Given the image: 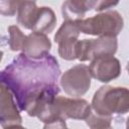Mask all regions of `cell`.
<instances>
[{"label": "cell", "instance_id": "cell-1", "mask_svg": "<svg viewBox=\"0 0 129 129\" xmlns=\"http://www.w3.org/2000/svg\"><path fill=\"white\" fill-rule=\"evenodd\" d=\"M59 76L60 69L53 55L31 58L22 52L0 72V81L13 93L19 110L26 112L42 95L60 92Z\"/></svg>", "mask_w": 129, "mask_h": 129}, {"label": "cell", "instance_id": "cell-2", "mask_svg": "<svg viewBox=\"0 0 129 129\" xmlns=\"http://www.w3.org/2000/svg\"><path fill=\"white\" fill-rule=\"evenodd\" d=\"M91 108L102 116L126 114L129 111V92L127 88L103 86L95 94Z\"/></svg>", "mask_w": 129, "mask_h": 129}, {"label": "cell", "instance_id": "cell-3", "mask_svg": "<svg viewBox=\"0 0 129 129\" xmlns=\"http://www.w3.org/2000/svg\"><path fill=\"white\" fill-rule=\"evenodd\" d=\"M80 32L97 36H117L124 25L121 14L115 10L99 13L90 18L75 20Z\"/></svg>", "mask_w": 129, "mask_h": 129}, {"label": "cell", "instance_id": "cell-4", "mask_svg": "<svg viewBox=\"0 0 129 129\" xmlns=\"http://www.w3.org/2000/svg\"><path fill=\"white\" fill-rule=\"evenodd\" d=\"M117 47L115 36H99L96 39L79 40L77 58L80 61H87L102 55H114Z\"/></svg>", "mask_w": 129, "mask_h": 129}, {"label": "cell", "instance_id": "cell-5", "mask_svg": "<svg viewBox=\"0 0 129 129\" xmlns=\"http://www.w3.org/2000/svg\"><path fill=\"white\" fill-rule=\"evenodd\" d=\"M91 74L86 64H77L68 70L60 78V86L69 96H84L91 87Z\"/></svg>", "mask_w": 129, "mask_h": 129}, {"label": "cell", "instance_id": "cell-6", "mask_svg": "<svg viewBox=\"0 0 129 129\" xmlns=\"http://www.w3.org/2000/svg\"><path fill=\"white\" fill-rule=\"evenodd\" d=\"M11 90L0 81V125L3 128L22 127V118Z\"/></svg>", "mask_w": 129, "mask_h": 129}, {"label": "cell", "instance_id": "cell-7", "mask_svg": "<svg viewBox=\"0 0 129 129\" xmlns=\"http://www.w3.org/2000/svg\"><path fill=\"white\" fill-rule=\"evenodd\" d=\"M91 77L102 83H109L121 74V64L114 55H102L91 60L89 66Z\"/></svg>", "mask_w": 129, "mask_h": 129}, {"label": "cell", "instance_id": "cell-8", "mask_svg": "<svg viewBox=\"0 0 129 129\" xmlns=\"http://www.w3.org/2000/svg\"><path fill=\"white\" fill-rule=\"evenodd\" d=\"M51 42L46 34L32 31L25 37L22 50L23 53L31 58H41L48 54Z\"/></svg>", "mask_w": 129, "mask_h": 129}, {"label": "cell", "instance_id": "cell-9", "mask_svg": "<svg viewBox=\"0 0 129 129\" xmlns=\"http://www.w3.org/2000/svg\"><path fill=\"white\" fill-rule=\"evenodd\" d=\"M98 0H66L61 6L64 20H78L84 18L87 11L94 9Z\"/></svg>", "mask_w": 129, "mask_h": 129}, {"label": "cell", "instance_id": "cell-10", "mask_svg": "<svg viewBox=\"0 0 129 129\" xmlns=\"http://www.w3.org/2000/svg\"><path fill=\"white\" fill-rule=\"evenodd\" d=\"M55 24L56 17L53 10L49 7H40L37 9L31 30L47 34L54 29Z\"/></svg>", "mask_w": 129, "mask_h": 129}, {"label": "cell", "instance_id": "cell-11", "mask_svg": "<svg viewBox=\"0 0 129 129\" xmlns=\"http://www.w3.org/2000/svg\"><path fill=\"white\" fill-rule=\"evenodd\" d=\"M38 7L35 0H20L17 8V22L26 29H31Z\"/></svg>", "mask_w": 129, "mask_h": 129}, {"label": "cell", "instance_id": "cell-12", "mask_svg": "<svg viewBox=\"0 0 129 129\" xmlns=\"http://www.w3.org/2000/svg\"><path fill=\"white\" fill-rule=\"evenodd\" d=\"M78 38H68L57 42L58 54L67 60H74L78 56Z\"/></svg>", "mask_w": 129, "mask_h": 129}, {"label": "cell", "instance_id": "cell-13", "mask_svg": "<svg viewBox=\"0 0 129 129\" xmlns=\"http://www.w3.org/2000/svg\"><path fill=\"white\" fill-rule=\"evenodd\" d=\"M80 30L75 20H64L54 35V41L57 43L60 40L68 38H79Z\"/></svg>", "mask_w": 129, "mask_h": 129}, {"label": "cell", "instance_id": "cell-14", "mask_svg": "<svg viewBox=\"0 0 129 129\" xmlns=\"http://www.w3.org/2000/svg\"><path fill=\"white\" fill-rule=\"evenodd\" d=\"M8 32H9V47L12 51H18L22 49L24 40L26 35L22 33V31L19 29L18 26L16 25H11L8 27Z\"/></svg>", "mask_w": 129, "mask_h": 129}, {"label": "cell", "instance_id": "cell-15", "mask_svg": "<svg viewBox=\"0 0 129 129\" xmlns=\"http://www.w3.org/2000/svg\"><path fill=\"white\" fill-rule=\"evenodd\" d=\"M113 118L112 116H102L98 115L96 113L91 112L90 115L85 119L87 125L91 128L98 129V128H110L111 127V122Z\"/></svg>", "mask_w": 129, "mask_h": 129}, {"label": "cell", "instance_id": "cell-16", "mask_svg": "<svg viewBox=\"0 0 129 129\" xmlns=\"http://www.w3.org/2000/svg\"><path fill=\"white\" fill-rule=\"evenodd\" d=\"M20 0H0V14L3 16H14Z\"/></svg>", "mask_w": 129, "mask_h": 129}, {"label": "cell", "instance_id": "cell-17", "mask_svg": "<svg viewBox=\"0 0 129 129\" xmlns=\"http://www.w3.org/2000/svg\"><path fill=\"white\" fill-rule=\"evenodd\" d=\"M119 1L120 0H98L94 9L96 11H103V10L116 6L119 3Z\"/></svg>", "mask_w": 129, "mask_h": 129}, {"label": "cell", "instance_id": "cell-18", "mask_svg": "<svg viewBox=\"0 0 129 129\" xmlns=\"http://www.w3.org/2000/svg\"><path fill=\"white\" fill-rule=\"evenodd\" d=\"M2 57H3V51L0 49V61L2 60Z\"/></svg>", "mask_w": 129, "mask_h": 129}]
</instances>
